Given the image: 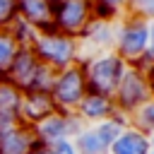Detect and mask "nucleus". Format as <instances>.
I'll return each instance as SVG.
<instances>
[{"instance_id": "obj_1", "label": "nucleus", "mask_w": 154, "mask_h": 154, "mask_svg": "<svg viewBox=\"0 0 154 154\" xmlns=\"http://www.w3.org/2000/svg\"><path fill=\"white\" fill-rule=\"evenodd\" d=\"M79 65H82V72H84L87 91L103 94V96H111V99H113V94L120 84V77L128 70V65L113 51L89 55V58L79 60Z\"/></svg>"}, {"instance_id": "obj_2", "label": "nucleus", "mask_w": 154, "mask_h": 154, "mask_svg": "<svg viewBox=\"0 0 154 154\" xmlns=\"http://www.w3.org/2000/svg\"><path fill=\"white\" fill-rule=\"evenodd\" d=\"M31 51L36 55V60L55 72L70 67V65H77L79 63V48H77V38L72 36H65L55 29H48V31H38L34 43H31Z\"/></svg>"}, {"instance_id": "obj_3", "label": "nucleus", "mask_w": 154, "mask_h": 154, "mask_svg": "<svg viewBox=\"0 0 154 154\" xmlns=\"http://www.w3.org/2000/svg\"><path fill=\"white\" fill-rule=\"evenodd\" d=\"M113 53L128 67H142V60L147 53V19L123 14L116 22Z\"/></svg>"}, {"instance_id": "obj_4", "label": "nucleus", "mask_w": 154, "mask_h": 154, "mask_svg": "<svg viewBox=\"0 0 154 154\" xmlns=\"http://www.w3.org/2000/svg\"><path fill=\"white\" fill-rule=\"evenodd\" d=\"M51 99L55 103L58 111L63 113H75V108L79 106V101L87 94V82H84V72L82 65H70L60 72H55L53 87H51Z\"/></svg>"}, {"instance_id": "obj_5", "label": "nucleus", "mask_w": 154, "mask_h": 154, "mask_svg": "<svg viewBox=\"0 0 154 154\" xmlns=\"http://www.w3.org/2000/svg\"><path fill=\"white\" fill-rule=\"evenodd\" d=\"M152 94V87H149V77L142 67H128L125 75L120 77V84L113 94V103H116V111L123 113V116H132Z\"/></svg>"}, {"instance_id": "obj_6", "label": "nucleus", "mask_w": 154, "mask_h": 154, "mask_svg": "<svg viewBox=\"0 0 154 154\" xmlns=\"http://www.w3.org/2000/svg\"><path fill=\"white\" fill-rule=\"evenodd\" d=\"M51 14H53V29L72 38H77L84 31V26L94 19L91 0H58L51 7Z\"/></svg>"}, {"instance_id": "obj_7", "label": "nucleus", "mask_w": 154, "mask_h": 154, "mask_svg": "<svg viewBox=\"0 0 154 154\" xmlns=\"http://www.w3.org/2000/svg\"><path fill=\"white\" fill-rule=\"evenodd\" d=\"M84 128V123L77 118V113H63V111H55L53 116H48L46 120H41L38 125H34V137L38 144L43 147H53L58 142H65V140H72L79 130Z\"/></svg>"}, {"instance_id": "obj_8", "label": "nucleus", "mask_w": 154, "mask_h": 154, "mask_svg": "<svg viewBox=\"0 0 154 154\" xmlns=\"http://www.w3.org/2000/svg\"><path fill=\"white\" fill-rule=\"evenodd\" d=\"M116 43V22H106V19H91L84 31L77 36V48H79V60L96 55V53H106L113 51Z\"/></svg>"}, {"instance_id": "obj_9", "label": "nucleus", "mask_w": 154, "mask_h": 154, "mask_svg": "<svg viewBox=\"0 0 154 154\" xmlns=\"http://www.w3.org/2000/svg\"><path fill=\"white\" fill-rule=\"evenodd\" d=\"M58 108L46 91H24L22 94V106H19V123L26 128L38 125L48 116H53Z\"/></svg>"}, {"instance_id": "obj_10", "label": "nucleus", "mask_w": 154, "mask_h": 154, "mask_svg": "<svg viewBox=\"0 0 154 154\" xmlns=\"http://www.w3.org/2000/svg\"><path fill=\"white\" fill-rule=\"evenodd\" d=\"M77 118L84 123V125H96V123H103L108 120L111 116H116V103L111 96H103V94H94V91H87L84 99L79 101V106L75 108Z\"/></svg>"}, {"instance_id": "obj_11", "label": "nucleus", "mask_w": 154, "mask_h": 154, "mask_svg": "<svg viewBox=\"0 0 154 154\" xmlns=\"http://www.w3.org/2000/svg\"><path fill=\"white\" fill-rule=\"evenodd\" d=\"M36 67H38V60H36L34 51H31V48H19V51L14 53V58H12L10 67H7L5 79H7V82H12L17 89L26 91V89H29V84H31V77H34Z\"/></svg>"}, {"instance_id": "obj_12", "label": "nucleus", "mask_w": 154, "mask_h": 154, "mask_svg": "<svg viewBox=\"0 0 154 154\" xmlns=\"http://www.w3.org/2000/svg\"><path fill=\"white\" fill-rule=\"evenodd\" d=\"M51 7L53 5L48 0H17V17H22L36 31H48L53 29Z\"/></svg>"}, {"instance_id": "obj_13", "label": "nucleus", "mask_w": 154, "mask_h": 154, "mask_svg": "<svg viewBox=\"0 0 154 154\" xmlns=\"http://www.w3.org/2000/svg\"><path fill=\"white\" fill-rule=\"evenodd\" d=\"M152 144H149V135H144L142 130L128 125L118 140L108 147V154H149Z\"/></svg>"}, {"instance_id": "obj_14", "label": "nucleus", "mask_w": 154, "mask_h": 154, "mask_svg": "<svg viewBox=\"0 0 154 154\" xmlns=\"http://www.w3.org/2000/svg\"><path fill=\"white\" fill-rule=\"evenodd\" d=\"M34 144H36L34 130L22 123L17 128H12L10 132L0 135V154H26Z\"/></svg>"}, {"instance_id": "obj_15", "label": "nucleus", "mask_w": 154, "mask_h": 154, "mask_svg": "<svg viewBox=\"0 0 154 154\" xmlns=\"http://www.w3.org/2000/svg\"><path fill=\"white\" fill-rule=\"evenodd\" d=\"M22 89L12 82L0 77V120H17L19 123V106H22Z\"/></svg>"}, {"instance_id": "obj_16", "label": "nucleus", "mask_w": 154, "mask_h": 154, "mask_svg": "<svg viewBox=\"0 0 154 154\" xmlns=\"http://www.w3.org/2000/svg\"><path fill=\"white\" fill-rule=\"evenodd\" d=\"M75 147L79 154H108V147L103 144V140L99 137L94 125H84L75 137H72Z\"/></svg>"}, {"instance_id": "obj_17", "label": "nucleus", "mask_w": 154, "mask_h": 154, "mask_svg": "<svg viewBox=\"0 0 154 154\" xmlns=\"http://www.w3.org/2000/svg\"><path fill=\"white\" fill-rule=\"evenodd\" d=\"M128 125H130L128 116H123V113H116V116H111L108 120H103V123H96L94 128H96L99 137L103 140V144H106V147H111V144L118 140V135H120V132H123Z\"/></svg>"}, {"instance_id": "obj_18", "label": "nucleus", "mask_w": 154, "mask_h": 154, "mask_svg": "<svg viewBox=\"0 0 154 154\" xmlns=\"http://www.w3.org/2000/svg\"><path fill=\"white\" fill-rule=\"evenodd\" d=\"M91 12L94 19L118 22L125 14V0H91Z\"/></svg>"}, {"instance_id": "obj_19", "label": "nucleus", "mask_w": 154, "mask_h": 154, "mask_svg": "<svg viewBox=\"0 0 154 154\" xmlns=\"http://www.w3.org/2000/svg\"><path fill=\"white\" fill-rule=\"evenodd\" d=\"M128 120H130L132 128L142 130L144 135H154V96H149Z\"/></svg>"}, {"instance_id": "obj_20", "label": "nucleus", "mask_w": 154, "mask_h": 154, "mask_svg": "<svg viewBox=\"0 0 154 154\" xmlns=\"http://www.w3.org/2000/svg\"><path fill=\"white\" fill-rule=\"evenodd\" d=\"M10 34H12V38L17 41V46L19 48H31V43H34V38H36V29L31 26V24H26L22 17H17L12 24H10V29H7Z\"/></svg>"}, {"instance_id": "obj_21", "label": "nucleus", "mask_w": 154, "mask_h": 154, "mask_svg": "<svg viewBox=\"0 0 154 154\" xmlns=\"http://www.w3.org/2000/svg\"><path fill=\"white\" fill-rule=\"evenodd\" d=\"M17 51H19L17 41L12 38V34L7 29H2L0 31V77L7 75V67H10V63H12V58H14Z\"/></svg>"}, {"instance_id": "obj_22", "label": "nucleus", "mask_w": 154, "mask_h": 154, "mask_svg": "<svg viewBox=\"0 0 154 154\" xmlns=\"http://www.w3.org/2000/svg\"><path fill=\"white\" fill-rule=\"evenodd\" d=\"M53 79H55V70H51V67H46V65L38 63V67H36V72H34L31 84H29L26 91H46L48 94L51 87H53Z\"/></svg>"}, {"instance_id": "obj_23", "label": "nucleus", "mask_w": 154, "mask_h": 154, "mask_svg": "<svg viewBox=\"0 0 154 154\" xmlns=\"http://www.w3.org/2000/svg\"><path fill=\"white\" fill-rule=\"evenodd\" d=\"M125 14L140 19H154V0H125Z\"/></svg>"}, {"instance_id": "obj_24", "label": "nucleus", "mask_w": 154, "mask_h": 154, "mask_svg": "<svg viewBox=\"0 0 154 154\" xmlns=\"http://www.w3.org/2000/svg\"><path fill=\"white\" fill-rule=\"evenodd\" d=\"M17 19V0H0V31Z\"/></svg>"}, {"instance_id": "obj_25", "label": "nucleus", "mask_w": 154, "mask_h": 154, "mask_svg": "<svg viewBox=\"0 0 154 154\" xmlns=\"http://www.w3.org/2000/svg\"><path fill=\"white\" fill-rule=\"evenodd\" d=\"M152 65H154V19L147 22V53L142 60V70H147Z\"/></svg>"}, {"instance_id": "obj_26", "label": "nucleus", "mask_w": 154, "mask_h": 154, "mask_svg": "<svg viewBox=\"0 0 154 154\" xmlns=\"http://www.w3.org/2000/svg\"><path fill=\"white\" fill-rule=\"evenodd\" d=\"M48 152H51V154H79L72 140H65V142H58V144H53V147H48Z\"/></svg>"}, {"instance_id": "obj_27", "label": "nucleus", "mask_w": 154, "mask_h": 154, "mask_svg": "<svg viewBox=\"0 0 154 154\" xmlns=\"http://www.w3.org/2000/svg\"><path fill=\"white\" fill-rule=\"evenodd\" d=\"M26 154H51V152H48V147H43V144H38V142H36Z\"/></svg>"}, {"instance_id": "obj_28", "label": "nucleus", "mask_w": 154, "mask_h": 154, "mask_svg": "<svg viewBox=\"0 0 154 154\" xmlns=\"http://www.w3.org/2000/svg\"><path fill=\"white\" fill-rule=\"evenodd\" d=\"M144 72H147V77H149V87H152V94H154V65H152V67H147Z\"/></svg>"}, {"instance_id": "obj_29", "label": "nucleus", "mask_w": 154, "mask_h": 154, "mask_svg": "<svg viewBox=\"0 0 154 154\" xmlns=\"http://www.w3.org/2000/svg\"><path fill=\"white\" fill-rule=\"evenodd\" d=\"M149 144H152V152H154V135H149Z\"/></svg>"}, {"instance_id": "obj_30", "label": "nucleus", "mask_w": 154, "mask_h": 154, "mask_svg": "<svg viewBox=\"0 0 154 154\" xmlns=\"http://www.w3.org/2000/svg\"><path fill=\"white\" fill-rule=\"evenodd\" d=\"M48 2H51V5H55V2H58V0H48Z\"/></svg>"}, {"instance_id": "obj_31", "label": "nucleus", "mask_w": 154, "mask_h": 154, "mask_svg": "<svg viewBox=\"0 0 154 154\" xmlns=\"http://www.w3.org/2000/svg\"><path fill=\"white\" fill-rule=\"evenodd\" d=\"M149 154H154V152H149Z\"/></svg>"}]
</instances>
